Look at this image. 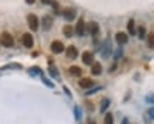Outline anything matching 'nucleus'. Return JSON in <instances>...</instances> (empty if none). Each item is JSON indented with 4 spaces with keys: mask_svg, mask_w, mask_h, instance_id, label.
Here are the masks:
<instances>
[{
    "mask_svg": "<svg viewBox=\"0 0 154 124\" xmlns=\"http://www.w3.org/2000/svg\"><path fill=\"white\" fill-rule=\"evenodd\" d=\"M49 73H51V76H53V78L59 76V72H57V69L55 66H51V68H49Z\"/></svg>",
    "mask_w": 154,
    "mask_h": 124,
    "instance_id": "nucleus-22",
    "label": "nucleus"
},
{
    "mask_svg": "<svg viewBox=\"0 0 154 124\" xmlns=\"http://www.w3.org/2000/svg\"><path fill=\"white\" fill-rule=\"evenodd\" d=\"M42 3H52V0H42Z\"/></svg>",
    "mask_w": 154,
    "mask_h": 124,
    "instance_id": "nucleus-34",
    "label": "nucleus"
},
{
    "mask_svg": "<svg viewBox=\"0 0 154 124\" xmlns=\"http://www.w3.org/2000/svg\"><path fill=\"white\" fill-rule=\"evenodd\" d=\"M120 54H122V49H116V52H115V58H118V57H120Z\"/></svg>",
    "mask_w": 154,
    "mask_h": 124,
    "instance_id": "nucleus-30",
    "label": "nucleus"
},
{
    "mask_svg": "<svg viewBox=\"0 0 154 124\" xmlns=\"http://www.w3.org/2000/svg\"><path fill=\"white\" fill-rule=\"evenodd\" d=\"M63 34L66 37H72L73 36V28H72L70 25H64V27H63Z\"/></svg>",
    "mask_w": 154,
    "mask_h": 124,
    "instance_id": "nucleus-18",
    "label": "nucleus"
},
{
    "mask_svg": "<svg viewBox=\"0 0 154 124\" xmlns=\"http://www.w3.org/2000/svg\"><path fill=\"white\" fill-rule=\"evenodd\" d=\"M94 85V82H92L90 78H84V79H81L80 82H79V86L83 89H90Z\"/></svg>",
    "mask_w": 154,
    "mask_h": 124,
    "instance_id": "nucleus-11",
    "label": "nucleus"
},
{
    "mask_svg": "<svg viewBox=\"0 0 154 124\" xmlns=\"http://www.w3.org/2000/svg\"><path fill=\"white\" fill-rule=\"evenodd\" d=\"M76 33L79 34V36H84L86 34V24H84V20L83 18H79V21H77V25H76Z\"/></svg>",
    "mask_w": 154,
    "mask_h": 124,
    "instance_id": "nucleus-8",
    "label": "nucleus"
},
{
    "mask_svg": "<svg viewBox=\"0 0 154 124\" xmlns=\"http://www.w3.org/2000/svg\"><path fill=\"white\" fill-rule=\"evenodd\" d=\"M52 24H53V18L51 16H44L42 17V28L45 31H49L52 28Z\"/></svg>",
    "mask_w": 154,
    "mask_h": 124,
    "instance_id": "nucleus-7",
    "label": "nucleus"
},
{
    "mask_svg": "<svg viewBox=\"0 0 154 124\" xmlns=\"http://www.w3.org/2000/svg\"><path fill=\"white\" fill-rule=\"evenodd\" d=\"M10 68H21V66L20 65H16V64H11V65H7V66H4V68H3V69H10Z\"/></svg>",
    "mask_w": 154,
    "mask_h": 124,
    "instance_id": "nucleus-27",
    "label": "nucleus"
},
{
    "mask_svg": "<svg viewBox=\"0 0 154 124\" xmlns=\"http://www.w3.org/2000/svg\"><path fill=\"white\" fill-rule=\"evenodd\" d=\"M115 40H116V42L118 44H126V42L129 41V37H127V34H125V33H116V36H115Z\"/></svg>",
    "mask_w": 154,
    "mask_h": 124,
    "instance_id": "nucleus-10",
    "label": "nucleus"
},
{
    "mask_svg": "<svg viewBox=\"0 0 154 124\" xmlns=\"http://www.w3.org/2000/svg\"><path fill=\"white\" fill-rule=\"evenodd\" d=\"M147 45L150 48H154V34L153 33L148 34V37H147Z\"/></svg>",
    "mask_w": 154,
    "mask_h": 124,
    "instance_id": "nucleus-20",
    "label": "nucleus"
},
{
    "mask_svg": "<svg viewBox=\"0 0 154 124\" xmlns=\"http://www.w3.org/2000/svg\"><path fill=\"white\" fill-rule=\"evenodd\" d=\"M104 124H114V116H112V113H107V114H105Z\"/></svg>",
    "mask_w": 154,
    "mask_h": 124,
    "instance_id": "nucleus-19",
    "label": "nucleus"
},
{
    "mask_svg": "<svg viewBox=\"0 0 154 124\" xmlns=\"http://www.w3.org/2000/svg\"><path fill=\"white\" fill-rule=\"evenodd\" d=\"M146 103H154V93H150V95L146 96Z\"/></svg>",
    "mask_w": 154,
    "mask_h": 124,
    "instance_id": "nucleus-23",
    "label": "nucleus"
},
{
    "mask_svg": "<svg viewBox=\"0 0 154 124\" xmlns=\"http://www.w3.org/2000/svg\"><path fill=\"white\" fill-rule=\"evenodd\" d=\"M83 62H84L86 65H92V64H94V54L90 52V51L83 52Z\"/></svg>",
    "mask_w": 154,
    "mask_h": 124,
    "instance_id": "nucleus-9",
    "label": "nucleus"
},
{
    "mask_svg": "<svg viewBox=\"0 0 154 124\" xmlns=\"http://www.w3.org/2000/svg\"><path fill=\"white\" fill-rule=\"evenodd\" d=\"M88 124H95V123H88Z\"/></svg>",
    "mask_w": 154,
    "mask_h": 124,
    "instance_id": "nucleus-35",
    "label": "nucleus"
},
{
    "mask_svg": "<svg viewBox=\"0 0 154 124\" xmlns=\"http://www.w3.org/2000/svg\"><path fill=\"white\" fill-rule=\"evenodd\" d=\"M25 1H27V3H28V4H32V3H34L35 0H25Z\"/></svg>",
    "mask_w": 154,
    "mask_h": 124,
    "instance_id": "nucleus-33",
    "label": "nucleus"
},
{
    "mask_svg": "<svg viewBox=\"0 0 154 124\" xmlns=\"http://www.w3.org/2000/svg\"><path fill=\"white\" fill-rule=\"evenodd\" d=\"M98 90H101V86H98V88H94V89H90V90H87V96L92 95V93H95V92H98Z\"/></svg>",
    "mask_w": 154,
    "mask_h": 124,
    "instance_id": "nucleus-25",
    "label": "nucleus"
},
{
    "mask_svg": "<svg viewBox=\"0 0 154 124\" xmlns=\"http://www.w3.org/2000/svg\"><path fill=\"white\" fill-rule=\"evenodd\" d=\"M66 55H67V58H70V59L77 58V48H76V47H73V45H70V47H67V51H66Z\"/></svg>",
    "mask_w": 154,
    "mask_h": 124,
    "instance_id": "nucleus-13",
    "label": "nucleus"
},
{
    "mask_svg": "<svg viewBox=\"0 0 154 124\" xmlns=\"http://www.w3.org/2000/svg\"><path fill=\"white\" fill-rule=\"evenodd\" d=\"M109 103H111V102H109V99H104V100L101 102V104H100V112H101V113L105 112V110L109 107Z\"/></svg>",
    "mask_w": 154,
    "mask_h": 124,
    "instance_id": "nucleus-17",
    "label": "nucleus"
},
{
    "mask_svg": "<svg viewBox=\"0 0 154 124\" xmlns=\"http://www.w3.org/2000/svg\"><path fill=\"white\" fill-rule=\"evenodd\" d=\"M63 17L66 18L67 21H73L74 18H76V9H73V7H66L63 10Z\"/></svg>",
    "mask_w": 154,
    "mask_h": 124,
    "instance_id": "nucleus-2",
    "label": "nucleus"
},
{
    "mask_svg": "<svg viewBox=\"0 0 154 124\" xmlns=\"http://www.w3.org/2000/svg\"><path fill=\"white\" fill-rule=\"evenodd\" d=\"M51 49H52V52H55V54H62L64 51V45H63L62 41H53L51 44Z\"/></svg>",
    "mask_w": 154,
    "mask_h": 124,
    "instance_id": "nucleus-4",
    "label": "nucleus"
},
{
    "mask_svg": "<svg viewBox=\"0 0 154 124\" xmlns=\"http://www.w3.org/2000/svg\"><path fill=\"white\" fill-rule=\"evenodd\" d=\"M86 30H87V33H90L91 36H97L98 31H100V27H98V24L95 21H90V23L87 24Z\"/></svg>",
    "mask_w": 154,
    "mask_h": 124,
    "instance_id": "nucleus-5",
    "label": "nucleus"
},
{
    "mask_svg": "<svg viewBox=\"0 0 154 124\" xmlns=\"http://www.w3.org/2000/svg\"><path fill=\"white\" fill-rule=\"evenodd\" d=\"M69 73H70L72 76H80L81 69L79 66H70V68H69Z\"/></svg>",
    "mask_w": 154,
    "mask_h": 124,
    "instance_id": "nucleus-15",
    "label": "nucleus"
},
{
    "mask_svg": "<svg viewBox=\"0 0 154 124\" xmlns=\"http://www.w3.org/2000/svg\"><path fill=\"white\" fill-rule=\"evenodd\" d=\"M64 92H66V93L69 95V97H72V93H70V90H69L67 88H64Z\"/></svg>",
    "mask_w": 154,
    "mask_h": 124,
    "instance_id": "nucleus-31",
    "label": "nucleus"
},
{
    "mask_svg": "<svg viewBox=\"0 0 154 124\" xmlns=\"http://www.w3.org/2000/svg\"><path fill=\"white\" fill-rule=\"evenodd\" d=\"M127 30H129V34H132V36L136 34V30H135V20H133V18L129 20V23H127Z\"/></svg>",
    "mask_w": 154,
    "mask_h": 124,
    "instance_id": "nucleus-16",
    "label": "nucleus"
},
{
    "mask_svg": "<svg viewBox=\"0 0 154 124\" xmlns=\"http://www.w3.org/2000/svg\"><path fill=\"white\" fill-rule=\"evenodd\" d=\"M51 4H52V6H53V9H55V10H56V13H57V7H59V4H57V1H52Z\"/></svg>",
    "mask_w": 154,
    "mask_h": 124,
    "instance_id": "nucleus-29",
    "label": "nucleus"
},
{
    "mask_svg": "<svg viewBox=\"0 0 154 124\" xmlns=\"http://www.w3.org/2000/svg\"><path fill=\"white\" fill-rule=\"evenodd\" d=\"M0 44L3 47L10 48L14 45V38H13V36L10 33H1V36H0Z\"/></svg>",
    "mask_w": 154,
    "mask_h": 124,
    "instance_id": "nucleus-1",
    "label": "nucleus"
},
{
    "mask_svg": "<svg viewBox=\"0 0 154 124\" xmlns=\"http://www.w3.org/2000/svg\"><path fill=\"white\" fill-rule=\"evenodd\" d=\"M101 52H102V58L107 59L109 57V52H111V47H109L108 42H105V45L101 48Z\"/></svg>",
    "mask_w": 154,
    "mask_h": 124,
    "instance_id": "nucleus-14",
    "label": "nucleus"
},
{
    "mask_svg": "<svg viewBox=\"0 0 154 124\" xmlns=\"http://www.w3.org/2000/svg\"><path fill=\"white\" fill-rule=\"evenodd\" d=\"M42 82H44V83H46V85H48L49 88H53V83H52V82H49V80H48L46 78H42Z\"/></svg>",
    "mask_w": 154,
    "mask_h": 124,
    "instance_id": "nucleus-26",
    "label": "nucleus"
},
{
    "mask_svg": "<svg viewBox=\"0 0 154 124\" xmlns=\"http://www.w3.org/2000/svg\"><path fill=\"white\" fill-rule=\"evenodd\" d=\"M74 116H76V120H77V121H80L81 120V110H80V107L79 106L74 107Z\"/></svg>",
    "mask_w": 154,
    "mask_h": 124,
    "instance_id": "nucleus-21",
    "label": "nucleus"
},
{
    "mask_svg": "<svg viewBox=\"0 0 154 124\" xmlns=\"http://www.w3.org/2000/svg\"><path fill=\"white\" fill-rule=\"evenodd\" d=\"M21 42H23V45H24V47H27V48H32V45H34V38H32V36H31L29 33H25V34H23Z\"/></svg>",
    "mask_w": 154,
    "mask_h": 124,
    "instance_id": "nucleus-3",
    "label": "nucleus"
},
{
    "mask_svg": "<svg viewBox=\"0 0 154 124\" xmlns=\"http://www.w3.org/2000/svg\"><path fill=\"white\" fill-rule=\"evenodd\" d=\"M129 123V120H127V118H123V120H122V124H127Z\"/></svg>",
    "mask_w": 154,
    "mask_h": 124,
    "instance_id": "nucleus-32",
    "label": "nucleus"
},
{
    "mask_svg": "<svg viewBox=\"0 0 154 124\" xmlns=\"http://www.w3.org/2000/svg\"><path fill=\"white\" fill-rule=\"evenodd\" d=\"M148 116H150L151 118H154V106L148 109Z\"/></svg>",
    "mask_w": 154,
    "mask_h": 124,
    "instance_id": "nucleus-28",
    "label": "nucleus"
},
{
    "mask_svg": "<svg viewBox=\"0 0 154 124\" xmlns=\"http://www.w3.org/2000/svg\"><path fill=\"white\" fill-rule=\"evenodd\" d=\"M28 25L31 30H38V25H39V21H38V17L35 14H29L28 16Z\"/></svg>",
    "mask_w": 154,
    "mask_h": 124,
    "instance_id": "nucleus-6",
    "label": "nucleus"
},
{
    "mask_svg": "<svg viewBox=\"0 0 154 124\" xmlns=\"http://www.w3.org/2000/svg\"><path fill=\"white\" fill-rule=\"evenodd\" d=\"M101 72H102V66H101V64L94 62V64L91 65V73L92 75H95V76H98V75H101Z\"/></svg>",
    "mask_w": 154,
    "mask_h": 124,
    "instance_id": "nucleus-12",
    "label": "nucleus"
},
{
    "mask_svg": "<svg viewBox=\"0 0 154 124\" xmlns=\"http://www.w3.org/2000/svg\"><path fill=\"white\" fill-rule=\"evenodd\" d=\"M144 36H146V28H144V27H139V37H140V38H144Z\"/></svg>",
    "mask_w": 154,
    "mask_h": 124,
    "instance_id": "nucleus-24",
    "label": "nucleus"
}]
</instances>
